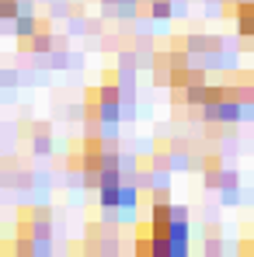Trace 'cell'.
I'll use <instances>...</instances> for the list:
<instances>
[{
  "label": "cell",
  "instance_id": "obj_1",
  "mask_svg": "<svg viewBox=\"0 0 254 257\" xmlns=\"http://www.w3.org/2000/svg\"><path fill=\"white\" fill-rule=\"evenodd\" d=\"M132 247L139 257H185L188 254V219L139 222Z\"/></svg>",
  "mask_w": 254,
  "mask_h": 257
},
{
  "label": "cell",
  "instance_id": "obj_2",
  "mask_svg": "<svg viewBox=\"0 0 254 257\" xmlns=\"http://www.w3.org/2000/svg\"><path fill=\"white\" fill-rule=\"evenodd\" d=\"M52 247V215L49 209H21L14 236L0 243L4 254H49Z\"/></svg>",
  "mask_w": 254,
  "mask_h": 257
},
{
  "label": "cell",
  "instance_id": "obj_3",
  "mask_svg": "<svg viewBox=\"0 0 254 257\" xmlns=\"http://www.w3.org/2000/svg\"><path fill=\"white\" fill-rule=\"evenodd\" d=\"M52 45H56V35H52L49 21H39L28 35H18V49H21V52H32V56L52 52Z\"/></svg>",
  "mask_w": 254,
  "mask_h": 257
},
{
  "label": "cell",
  "instance_id": "obj_4",
  "mask_svg": "<svg viewBox=\"0 0 254 257\" xmlns=\"http://www.w3.org/2000/svg\"><path fill=\"white\" fill-rule=\"evenodd\" d=\"M216 191L223 195V205H237V202H240V177H237V171L223 167V174H219V184H216Z\"/></svg>",
  "mask_w": 254,
  "mask_h": 257
},
{
  "label": "cell",
  "instance_id": "obj_5",
  "mask_svg": "<svg viewBox=\"0 0 254 257\" xmlns=\"http://www.w3.org/2000/svg\"><path fill=\"white\" fill-rule=\"evenodd\" d=\"M25 132H28V143H32V150H35V153H42V157H45V153H52V132H49L45 122L28 125Z\"/></svg>",
  "mask_w": 254,
  "mask_h": 257
},
{
  "label": "cell",
  "instance_id": "obj_6",
  "mask_svg": "<svg viewBox=\"0 0 254 257\" xmlns=\"http://www.w3.org/2000/svg\"><path fill=\"white\" fill-rule=\"evenodd\" d=\"M171 14H174L171 0H146V18H153V21H167Z\"/></svg>",
  "mask_w": 254,
  "mask_h": 257
},
{
  "label": "cell",
  "instance_id": "obj_7",
  "mask_svg": "<svg viewBox=\"0 0 254 257\" xmlns=\"http://www.w3.org/2000/svg\"><path fill=\"white\" fill-rule=\"evenodd\" d=\"M25 7H28V0H0V21H4V25L14 21Z\"/></svg>",
  "mask_w": 254,
  "mask_h": 257
},
{
  "label": "cell",
  "instance_id": "obj_8",
  "mask_svg": "<svg viewBox=\"0 0 254 257\" xmlns=\"http://www.w3.org/2000/svg\"><path fill=\"white\" fill-rule=\"evenodd\" d=\"M244 49H251V52H254V35H247V39H244Z\"/></svg>",
  "mask_w": 254,
  "mask_h": 257
},
{
  "label": "cell",
  "instance_id": "obj_9",
  "mask_svg": "<svg viewBox=\"0 0 254 257\" xmlns=\"http://www.w3.org/2000/svg\"><path fill=\"white\" fill-rule=\"evenodd\" d=\"M251 104H254V73H251Z\"/></svg>",
  "mask_w": 254,
  "mask_h": 257
}]
</instances>
